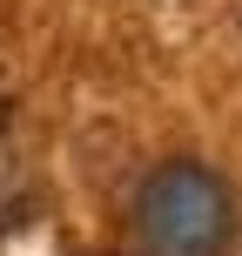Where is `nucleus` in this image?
Segmentation results:
<instances>
[{
  "instance_id": "obj_1",
  "label": "nucleus",
  "mask_w": 242,
  "mask_h": 256,
  "mask_svg": "<svg viewBox=\"0 0 242 256\" xmlns=\"http://www.w3.org/2000/svg\"><path fill=\"white\" fill-rule=\"evenodd\" d=\"M236 202L229 182L202 162H162L135 196V250L141 256H229Z\"/></svg>"
},
{
  "instance_id": "obj_2",
  "label": "nucleus",
  "mask_w": 242,
  "mask_h": 256,
  "mask_svg": "<svg viewBox=\"0 0 242 256\" xmlns=\"http://www.w3.org/2000/svg\"><path fill=\"white\" fill-rule=\"evenodd\" d=\"M0 122H7V108H0Z\"/></svg>"
}]
</instances>
